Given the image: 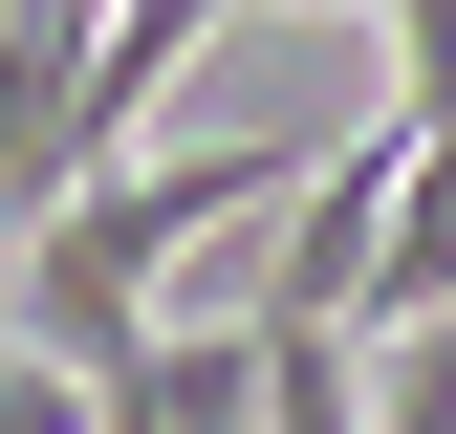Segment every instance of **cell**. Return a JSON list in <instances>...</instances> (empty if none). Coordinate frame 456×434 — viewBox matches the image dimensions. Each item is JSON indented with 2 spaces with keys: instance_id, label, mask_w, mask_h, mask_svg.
Masks as SVG:
<instances>
[{
  "instance_id": "obj_2",
  "label": "cell",
  "mask_w": 456,
  "mask_h": 434,
  "mask_svg": "<svg viewBox=\"0 0 456 434\" xmlns=\"http://www.w3.org/2000/svg\"><path fill=\"white\" fill-rule=\"evenodd\" d=\"M391 413H456V304H413V369H391Z\"/></svg>"
},
{
  "instance_id": "obj_1",
  "label": "cell",
  "mask_w": 456,
  "mask_h": 434,
  "mask_svg": "<svg viewBox=\"0 0 456 434\" xmlns=\"http://www.w3.org/2000/svg\"><path fill=\"white\" fill-rule=\"evenodd\" d=\"M282 174H305V152H152V174H66L0 304H44V369L131 413V369H152V326H131V304H152V261H175V239H217V217H261Z\"/></svg>"
}]
</instances>
